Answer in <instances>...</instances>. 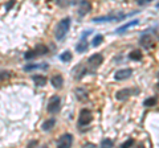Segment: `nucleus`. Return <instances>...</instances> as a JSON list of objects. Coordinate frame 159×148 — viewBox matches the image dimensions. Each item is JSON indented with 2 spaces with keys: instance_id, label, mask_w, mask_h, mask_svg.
Segmentation results:
<instances>
[{
  "instance_id": "f257e3e1",
  "label": "nucleus",
  "mask_w": 159,
  "mask_h": 148,
  "mask_svg": "<svg viewBox=\"0 0 159 148\" xmlns=\"http://www.w3.org/2000/svg\"><path fill=\"white\" fill-rule=\"evenodd\" d=\"M69 28H70V19H69V17L62 19V20L58 23V25L56 28V33H54V36H56V38L58 41L62 40V38L68 34Z\"/></svg>"
},
{
  "instance_id": "f03ea898",
  "label": "nucleus",
  "mask_w": 159,
  "mask_h": 148,
  "mask_svg": "<svg viewBox=\"0 0 159 148\" xmlns=\"http://www.w3.org/2000/svg\"><path fill=\"white\" fill-rule=\"evenodd\" d=\"M60 105H61V99H60V97L58 95H53L51 99H49V103H48V107H47L48 112H51V114H56V112L60 110Z\"/></svg>"
},
{
  "instance_id": "7ed1b4c3",
  "label": "nucleus",
  "mask_w": 159,
  "mask_h": 148,
  "mask_svg": "<svg viewBox=\"0 0 159 148\" xmlns=\"http://www.w3.org/2000/svg\"><path fill=\"white\" fill-rule=\"evenodd\" d=\"M92 119H93V116H92L90 110L84 108V110L80 112V116H78V126H88L89 123L92 122Z\"/></svg>"
},
{
  "instance_id": "20e7f679",
  "label": "nucleus",
  "mask_w": 159,
  "mask_h": 148,
  "mask_svg": "<svg viewBox=\"0 0 159 148\" xmlns=\"http://www.w3.org/2000/svg\"><path fill=\"white\" fill-rule=\"evenodd\" d=\"M73 143V136L70 134H64L58 139V148H69Z\"/></svg>"
},
{
  "instance_id": "39448f33",
  "label": "nucleus",
  "mask_w": 159,
  "mask_h": 148,
  "mask_svg": "<svg viewBox=\"0 0 159 148\" xmlns=\"http://www.w3.org/2000/svg\"><path fill=\"white\" fill-rule=\"evenodd\" d=\"M103 62V56L102 54H99V53H96V54H93V56L88 60V63H89V66L93 67V69H96L98 67L101 63Z\"/></svg>"
},
{
  "instance_id": "423d86ee",
  "label": "nucleus",
  "mask_w": 159,
  "mask_h": 148,
  "mask_svg": "<svg viewBox=\"0 0 159 148\" xmlns=\"http://www.w3.org/2000/svg\"><path fill=\"white\" fill-rule=\"evenodd\" d=\"M133 74V70L131 69H121V70H118L116 74H114V78H116L117 81H125L127 78H130Z\"/></svg>"
},
{
  "instance_id": "0eeeda50",
  "label": "nucleus",
  "mask_w": 159,
  "mask_h": 148,
  "mask_svg": "<svg viewBox=\"0 0 159 148\" xmlns=\"http://www.w3.org/2000/svg\"><path fill=\"white\" fill-rule=\"evenodd\" d=\"M92 9V4L89 0H82L81 3H80V9H78V15L80 16H85V15H88L89 12H90Z\"/></svg>"
},
{
  "instance_id": "6e6552de",
  "label": "nucleus",
  "mask_w": 159,
  "mask_h": 148,
  "mask_svg": "<svg viewBox=\"0 0 159 148\" xmlns=\"http://www.w3.org/2000/svg\"><path fill=\"white\" fill-rule=\"evenodd\" d=\"M125 19V15H113V16H103V17H96L94 19V23H98V21H118V20H122Z\"/></svg>"
},
{
  "instance_id": "1a4fd4ad",
  "label": "nucleus",
  "mask_w": 159,
  "mask_h": 148,
  "mask_svg": "<svg viewBox=\"0 0 159 148\" xmlns=\"http://www.w3.org/2000/svg\"><path fill=\"white\" fill-rule=\"evenodd\" d=\"M139 44L145 48V49H150L154 46V38L150 36V34H145L142 38H141V41H139Z\"/></svg>"
},
{
  "instance_id": "9d476101",
  "label": "nucleus",
  "mask_w": 159,
  "mask_h": 148,
  "mask_svg": "<svg viewBox=\"0 0 159 148\" xmlns=\"http://www.w3.org/2000/svg\"><path fill=\"white\" fill-rule=\"evenodd\" d=\"M86 73V69L84 65H77L76 67L72 70V76L76 78V80H80V78H82L84 77V74Z\"/></svg>"
},
{
  "instance_id": "9b49d317",
  "label": "nucleus",
  "mask_w": 159,
  "mask_h": 148,
  "mask_svg": "<svg viewBox=\"0 0 159 148\" xmlns=\"http://www.w3.org/2000/svg\"><path fill=\"white\" fill-rule=\"evenodd\" d=\"M51 83L53 85V87L61 89L64 86V78H62V76H60V74H57V76H53L52 80H51Z\"/></svg>"
},
{
  "instance_id": "f8f14e48",
  "label": "nucleus",
  "mask_w": 159,
  "mask_h": 148,
  "mask_svg": "<svg viewBox=\"0 0 159 148\" xmlns=\"http://www.w3.org/2000/svg\"><path fill=\"white\" fill-rule=\"evenodd\" d=\"M130 93H131L130 89H123V90H119V91H117L116 98H117L118 101H126L127 98L131 95Z\"/></svg>"
},
{
  "instance_id": "ddd939ff",
  "label": "nucleus",
  "mask_w": 159,
  "mask_h": 148,
  "mask_svg": "<svg viewBox=\"0 0 159 148\" xmlns=\"http://www.w3.org/2000/svg\"><path fill=\"white\" fill-rule=\"evenodd\" d=\"M76 95H77V98L80 101H86L88 99V91L82 87L76 89Z\"/></svg>"
},
{
  "instance_id": "4468645a",
  "label": "nucleus",
  "mask_w": 159,
  "mask_h": 148,
  "mask_svg": "<svg viewBox=\"0 0 159 148\" xmlns=\"http://www.w3.org/2000/svg\"><path fill=\"white\" fill-rule=\"evenodd\" d=\"M32 80L34 82V85H37V86H44L47 83V78L44 76H33Z\"/></svg>"
},
{
  "instance_id": "2eb2a0df",
  "label": "nucleus",
  "mask_w": 159,
  "mask_h": 148,
  "mask_svg": "<svg viewBox=\"0 0 159 148\" xmlns=\"http://www.w3.org/2000/svg\"><path fill=\"white\" fill-rule=\"evenodd\" d=\"M88 46H89L88 41H86V40H81V41H80V42L77 44L76 49H77V52H78V53H84V52H86Z\"/></svg>"
},
{
  "instance_id": "dca6fc26",
  "label": "nucleus",
  "mask_w": 159,
  "mask_h": 148,
  "mask_svg": "<svg viewBox=\"0 0 159 148\" xmlns=\"http://www.w3.org/2000/svg\"><path fill=\"white\" fill-rule=\"evenodd\" d=\"M54 124H56V120L54 119H48L43 123V130L44 131H51L52 128L54 127Z\"/></svg>"
},
{
  "instance_id": "f3484780",
  "label": "nucleus",
  "mask_w": 159,
  "mask_h": 148,
  "mask_svg": "<svg viewBox=\"0 0 159 148\" xmlns=\"http://www.w3.org/2000/svg\"><path fill=\"white\" fill-rule=\"evenodd\" d=\"M139 21L138 20H134V21H130V23H127V24H125V25H123V27H121V28H118L117 29V32L118 33H121V32H125L126 31V29L127 28H130V27H134V25H137V24H138Z\"/></svg>"
},
{
  "instance_id": "a211bd4d",
  "label": "nucleus",
  "mask_w": 159,
  "mask_h": 148,
  "mask_svg": "<svg viewBox=\"0 0 159 148\" xmlns=\"http://www.w3.org/2000/svg\"><path fill=\"white\" fill-rule=\"evenodd\" d=\"M129 57H130L131 60H134V61H139V60H142V52L133 50L130 54H129Z\"/></svg>"
},
{
  "instance_id": "6ab92c4d",
  "label": "nucleus",
  "mask_w": 159,
  "mask_h": 148,
  "mask_svg": "<svg viewBox=\"0 0 159 148\" xmlns=\"http://www.w3.org/2000/svg\"><path fill=\"white\" fill-rule=\"evenodd\" d=\"M60 60H61L62 62H69L72 60V53L70 52H64L60 54Z\"/></svg>"
},
{
  "instance_id": "aec40b11",
  "label": "nucleus",
  "mask_w": 159,
  "mask_h": 148,
  "mask_svg": "<svg viewBox=\"0 0 159 148\" xmlns=\"http://www.w3.org/2000/svg\"><path fill=\"white\" fill-rule=\"evenodd\" d=\"M102 41H103V36H101V34H97V36L93 38L92 45H93V46H99V45L102 44Z\"/></svg>"
},
{
  "instance_id": "412c9836",
  "label": "nucleus",
  "mask_w": 159,
  "mask_h": 148,
  "mask_svg": "<svg viewBox=\"0 0 159 148\" xmlns=\"http://www.w3.org/2000/svg\"><path fill=\"white\" fill-rule=\"evenodd\" d=\"M47 52H48V48L45 45H37V48H36L37 56H43V54H45Z\"/></svg>"
},
{
  "instance_id": "4be33fe9",
  "label": "nucleus",
  "mask_w": 159,
  "mask_h": 148,
  "mask_svg": "<svg viewBox=\"0 0 159 148\" xmlns=\"http://www.w3.org/2000/svg\"><path fill=\"white\" fill-rule=\"evenodd\" d=\"M157 103V98H154V97H151V98H147V99L143 102V105H145L146 107H151V106H154Z\"/></svg>"
},
{
  "instance_id": "5701e85b",
  "label": "nucleus",
  "mask_w": 159,
  "mask_h": 148,
  "mask_svg": "<svg viewBox=\"0 0 159 148\" xmlns=\"http://www.w3.org/2000/svg\"><path fill=\"white\" fill-rule=\"evenodd\" d=\"M31 69H48V65H32V66H25V70H31Z\"/></svg>"
},
{
  "instance_id": "b1692460",
  "label": "nucleus",
  "mask_w": 159,
  "mask_h": 148,
  "mask_svg": "<svg viewBox=\"0 0 159 148\" xmlns=\"http://www.w3.org/2000/svg\"><path fill=\"white\" fill-rule=\"evenodd\" d=\"M36 56H37L36 50H29V52H27V53H25V58H27V60H31V58L36 57Z\"/></svg>"
},
{
  "instance_id": "393cba45",
  "label": "nucleus",
  "mask_w": 159,
  "mask_h": 148,
  "mask_svg": "<svg viewBox=\"0 0 159 148\" xmlns=\"http://www.w3.org/2000/svg\"><path fill=\"white\" fill-rule=\"evenodd\" d=\"M101 146H102V147H113V141L109 140V139H105V140H102Z\"/></svg>"
},
{
  "instance_id": "a878e982",
  "label": "nucleus",
  "mask_w": 159,
  "mask_h": 148,
  "mask_svg": "<svg viewBox=\"0 0 159 148\" xmlns=\"http://www.w3.org/2000/svg\"><path fill=\"white\" fill-rule=\"evenodd\" d=\"M9 77V74L7 72H0V81H6Z\"/></svg>"
},
{
  "instance_id": "bb28decb",
  "label": "nucleus",
  "mask_w": 159,
  "mask_h": 148,
  "mask_svg": "<svg viewBox=\"0 0 159 148\" xmlns=\"http://www.w3.org/2000/svg\"><path fill=\"white\" fill-rule=\"evenodd\" d=\"M133 144H134V140H133V139H129L127 141L123 143L122 147H123V148H127V147H130V146H133Z\"/></svg>"
},
{
  "instance_id": "cd10ccee",
  "label": "nucleus",
  "mask_w": 159,
  "mask_h": 148,
  "mask_svg": "<svg viewBox=\"0 0 159 148\" xmlns=\"http://www.w3.org/2000/svg\"><path fill=\"white\" fill-rule=\"evenodd\" d=\"M150 2H152V0H137V3L139 4V6H145V4L150 3Z\"/></svg>"
},
{
  "instance_id": "c85d7f7f",
  "label": "nucleus",
  "mask_w": 159,
  "mask_h": 148,
  "mask_svg": "<svg viewBox=\"0 0 159 148\" xmlns=\"http://www.w3.org/2000/svg\"><path fill=\"white\" fill-rule=\"evenodd\" d=\"M68 2H69V3H70V4H72V6H76V4H77V3L80 2V0H68Z\"/></svg>"
},
{
  "instance_id": "c756f323",
  "label": "nucleus",
  "mask_w": 159,
  "mask_h": 148,
  "mask_svg": "<svg viewBox=\"0 0 159 148\" xmlns=\"http://www.w3.org/2000/svg\"><path fill=\"white\" fill-rule=\"evenodd\" d=\"M13 3H15V2H13V0H11V2H9V3L7 4V9H9V8H11V7L13 6Z\"/></svg>"
}]
</instances>
